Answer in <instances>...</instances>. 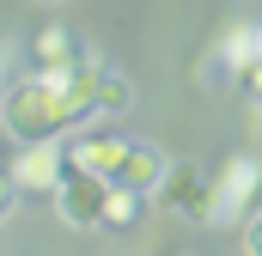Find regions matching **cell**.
Listing matches in <instances>:
<instances>
[{"label":"cell","instance_id":"obj_15","mask_svg":"<svg viewBox=\"0 0 262 256\" xmlns=\"http://www.w3.org/2000/svg\"><path fill=\"white\" fill-rule=\"evenodd\" d=\"M37 6H61V0H37Z\"/></svg>","mask_w":262,"mask_h":256},{"label":"cell","instance_id":"obj_12","mask_svg":"<svg viewBox=\"0 0 262 256\" xmlns=\"http://www.w3.org/2000/svg\"><path fill=\"white\" fill-rule=\"evenodd\" d=\"M244 250H250V256H262V207L244 220Z\"/></svg>","mask_w":262,"mask_h":256},{"label":"cell","instance_id":"obj_11","mask_svg":"<svg viewBox=\"0 0 262 256\" xmlns=\"http://www.w3.org/2000/svg\"><path fill=\"white\" fill-rule=\"evenodd\" d=\"M98 104H104V116H122V110H134V86L122 79V73L104 67V79H98Z\"/></svg>","mask_w":262,"mask_h":256},{"label":"cell","instance_id":"obj_8","mask_svg":"<svg viewBox=\"0 0 262 256\" xmlns=\"http://www.w3.org/2000/svg\"><path fill=\"white\" fill-rule=\"evenodd\" d=\"M165 171H171V165H165V159H159V146H140V140H134L128 146V159H122V171H116V183H128V189H159V183H165Z\"/></svg>","mask_w":262,"mask_h":256},{"label":"cell","instance_id":"obj_9","mask_svg":"<svg viewBox=\"0 0 262 256\" xmlns=\"http://www.w3.org/2000/svg\"><path fill=\"white\" fill-rule=\"evenodd\" d=\"M31 61L43 67V73H61V67H73L79 55H73V37H67L61 25H43L37 37H31Z\"/></svg>","mask_w":262,"mask_h":256},{"label":"cell","instance_id":"obj_1","mask_svg":"<svg viewBox=\"0 0 262 256\" xmlns=\"http://www.w3.org/2000/svg\"><path fill=\"white\" fill-rule=\"evenodd\" d=\"M98 79H104V67L85 61V55L73 67H61V73H43V67H37L31 79H12V86L0 92V122L12 128L18 146H25V140H61L67 128L104 116Z\"/></svg>","mask_w":262,"mask_h":256},{"label":"cell","instance_id":"obj_2","mask_svg":"<svg viewBox=\"0 0 262 256\" xmlns=\"http://www.w3.org/2000/svg\"><path fill=\"white\" fill-rule=\"evenodd\" d=\"M104 207H110V177H98V171H85V165L67 159L61 183H55V214H61V226L92 232V226H104Z\"/></svg>","mask_w":262,"mask_h":256},{"label":"cell","instance_id":"obj_3","mask_svg":"<svg viewBox=\"0 0 262 256\" xmlns=\"http://www.w3.org/2000/svg\"><path fill=\"white\" fill-rule=\"evenodd\" d=\"M262 189V159L256 153H232L220 171H213V226H232L250 214V201Z\"/></svg>","mask_w":262,"mask_h":256},{"label":"cell","instance_id":"obj_10","mask_svg":"<svg viewBox=\"0 0 262 256\" xmlns=\"http://www.w3.org/2000/svg\"><path fill=\"white\" fill-rule=\"evenodd\" d=\"M146 214V189H128V183H110V207H104V226L116 232H134Z\"/></svg>","mask_w":262,"mask_h":256},{"label":"cell","instance_id":"obj_5","mask_svg":"<svg viewBox=\"0 0 262 256\" xmlns=\"http://www.w3.org/2000/svg\"><path fill=\"white\" fill-rule=\"evenodd\" d=\"M61 171H67V159H61L55 140H25V153L12 159V183L31 189V195H55Z\"/></svg>","mask_w":262,"mask_h":256},{"label":"cell","instance_id":"obj_14","mask_svg":"<svg viewBox=\"0 0 262 256\" xmlns=\"http://www.w3.org/2000/svg\"><path fill=\"white\" fill-rule=\"evenodd\" d=\"M12 189H18V183H12V171H0V214L12 207Z\"/></svg>","mask_w":262,"mask_h":256},{"label":"cell","instance_id":"obj_6","mask_svg":"<svg viewBox=\"0 0 262 256\" xmlns=\"http://www.w3.org/2000/svg\"><path fill=\"white\" fill-rule=\"evenodd\" d=\"M128 146H134V140H116V134H79V140L67 146V159L116 183V171H122V159H128Z\"/></svg>","mask_w":262,"mask_h":256},{"label":"cell","instance_id":"obj_7","mask_svg":"<svg viewBox=\"0 0 262 256\" xmlns=\"http://www.w3.org/2000/svg\"><path fill=\"white\" fill-rule=\"evenodd\" d=\"M220 61L232 67L238 79H244L250 61H262V18H232V25L220 31Z\"/></svg>","mask_w":262,"mask_h":256},{"label":"cell","instance_id":"obj_4","mask_svg":"<svg viewBox=\"0 0 262 256\" xmlns=\"http://www.w3.org/2000/svg\"><path fill=\"white\" fill-rule=\"evenodd\" d=\"M159 195H165V207L183 214L189 226H213V177H207L201 165H171L165 183H159Z\"/></svg>","mask_w":262,"mask_h":256},{"label":"cell","instance_id":"obj_13","mask_svg":"<svg viewBox=\"0 0 262 256\" xmlns=\"http://www.w3.org/2000/svg\"><path fill=\"white\" fill-rule=\"evenodd\" d=\"M244 92L262 104V61H250V67H244Z\"/></svg>","mask_w":262,"mask_h":256}]
</instances>
